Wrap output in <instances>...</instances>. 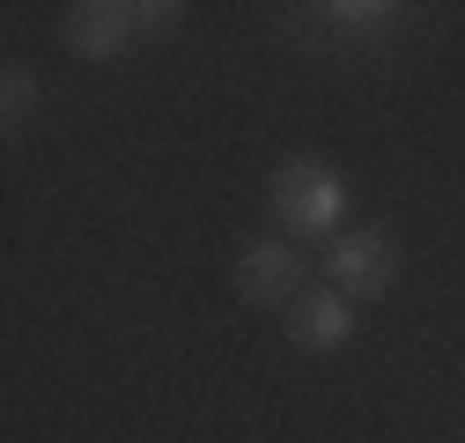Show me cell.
Segmentation results:
<instances>
[{
	"label": "cell",
	"mask_w": 465,
	"mask_h": 443,
	"mask_svg": "<svg viewBox=\"0 0 465 443\" xmlns=\"http://www.w3.org/2000/svg\"><path fill=\"white\" fill-rule=\"evenodd\" d=\"M266 207H273V222L288 237L332 244L347 207H355V192H347V178L332 171L325 155H288V162H273V178H266Z\"/></svg>",
	"instance_id": "6da1fadb"
},
{
	"label": "cell",
	"mask_w": 465,
	"mask_h": 443,
	"mask_svg": "<svg viewBox=\"0 0 465 443\" xmlns=\"http://www.w3.org/2000/svg\"><path fill=\"white\" fill-rule=\"evenodd\" d=\"M325 273L347 303H377L391 281H399V244L391 230H340L325 244Z\"/></svg>",
	"instance_id": "7a4b0ae2"
},
{
	"label": "cell",
	"mask_w": 465,
	"mask_h": 443,
	"mask_svg": "<svg viewBox=\"0 0 465 443\" xmlns=\"http://www.w3.org/2000/svg\"><path fill=\"white\" fill-rule=\"evenodd\" d=\"M237 296L259 303V310H288L303 296V251L288 237H252L237 251Z\"/></svg>",
	"instance_id": "3957f363"
},
{
	"label": "cell",
	"mask_w": 465,
	"mask_h": 443,
	"mask_svg": "<svg viewBox=\"0 0 465 443\" xmlns=\"http://www.w3.org/2000/svg\"><path fill=\"white\" fill-rule=\"evenodd\" d=\"M60 37H67L74 60H89V67H111V60H126V44H141L126 0H74V8L60 15Z\"/></svg>",
	"instance_id": "277c9868"
},
{
	"label": "cell",
	"mask_w": 465,
	"mask_h": 443,
	"mask_svg": "<svg viewBox=\"0 0 465 443\" xmlns=\"http://www.w3.org/2000/svg\"><path fill=\"white\" fill-rule=\"evenodd\" d=\"M355 303H347L340 289H303L296 303H288V340H296L303 355H340L347 340H355Z\"/></svg>",
	"instance_id": "5b68a950"
},
{
	"label": "cell",
	"mask_w": 465,
	"mask_h": 443,
	"mask_svg": "<svg viewBox=\"0 0 465 443\" xmlns=\"http://www.w3.org/2000/svg\"><path fill=\"white\" fill-rule=\"evenodd\" d=\"M303 15H318L332 37H347V44H384V37H399L406 30V8L399 0H318V8H303Z\"/></svg>",
	"instance_id": "8992f818"
},
{
	"label": "cell",
	"mask_w": 465,
	"mask_h": 443,
	"mask_svg": "<svg viewBox=\"0 0 465 443\" xmlns=\"http://www.w3.org/2000/svg\"><path fill=\"white\" fill-rule=\"evenodd\" d=\"M30 111H37V67L30 60H8V67H0V126L23 133Z\"/></svg>",
	"instance_id": "52a82bcc"
}]
</instances>
